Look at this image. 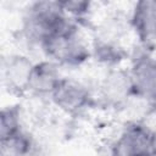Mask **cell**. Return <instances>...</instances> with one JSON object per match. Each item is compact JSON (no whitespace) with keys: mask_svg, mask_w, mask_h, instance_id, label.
Here are the masks:
<instances>
[{"mask_svg":"<svg viewBox=\"0 0 156 156\" xmlns=\"http://www.w3.org/2000/svg\"><path fill=\"white\" fill-rule=\"evenodd\" d=\"M129 23L140 44L145 48L152 46L156 43V0L136 1Z\"/></svg>","mask_w":156,"mask_h":156,"instance_id":"ba28073f","label":"cell"},{"mask_svg":"<svg viewBox=\"0 0 156 156\" xmlns=\"http://www.w3.org/2000/svg\"><path fill=\"white\" fill-rule=\"evenodd\" d=\"M152 156H156V152H154V155H152Z\"/></svg>","mask_w":156,"mask_h":156,"instance_id":"9a60e30c","label":"cell"},{"mask_svg":"<svg viewBox=\"0 0 156 156\" xmlns=\"http://www.w3.org/2000/svg\"><path fill=\"white\" fill-rule=\"evenodd\" d=\"M151 129L141 121L129 122L110 147V156H152Z\"/></svg>","mask_w":156,"mask_h":156,"instance_id":"3957f363","label":"cell"},{"mask_svg":"<svg viewBox=\"0 0 156 156\" xmlns=\"http://www.w3.org/2000/svg\"><path fill=\"white\" fill-rule=\"evenodd\" d=\"M151 146L154 152H156V129L151 130Z\"/></svg>","mask_w":156,"mask_h":156,"instance_id":"5bb4252c","label":"cell"},{"mask_svg":"<svg viewBox=\"0 0 156 156\" xmlns=\"http://www.w3.org/2000/svg\"><path fill=\"white\" fill-rule=\"evenodd\" d=\"M99 95L105 105L123 108L134 96L129 69L121 66L107 68L99 84Z\"/></svg>","mask_w":156,"mask_h":156,"instance_id":"277c9868","label":"cell"},{"mask_svg":"<svg viewBox=\"0 0 156 156\" xmlns=\"http://www.w3.org/2000/svg\"><path fill=\"white\" fill-rule=\"evenodd\" d=\"M61 5L65 13L76 22L84 20L90 13L93 6L90 1H82V0H65L61 1Z\"/></svg>","mask_w":156,"mask_h":156,"instance_id":"4fadbf2b","label":"cell"},{"mask_svg":"<svg viewBox=\"0 0 156 156\" xmlns=\"http://www.w3.org/2000/svg\"><path fill=\"white\" fill-rule=\"evenodd\" d=\"M34 141L29 133L21 130L9 138L0 139V156H30Z\"/></svg>","mask_w":156,"mask_h":156,"instance_id":"8fae6325","label":"cell"},{"mask_svg":"<svg viewBox=\"0 0 156 156\" xmlns=\"http://www.w3.org/2000/svg\"><path fill=\"white\" fill-rule=\"evenodd\" d=\"M63 11L61 1H34L29 4L22 18V34L24 39L40 48L41 43L63 30L76 26Z\"/></svg>","mask_w":156,"mask_h":156,"instance_id":"6da1fadb","label":"cell"},{"mask_svg":"<svg viewBox=\"0 0 156 156\" xmlns=\"http://www.w3.org/2000/svg\"><path fill=\"white\" fill-rule=\"evenodd\" d=\"M50 100L60 111L67 115H77L91 106L93 95L85 83L65 77L50 96Z\"/></svg>","mask_w":156,"mask_h":156,"instance_id":"5b68a950","label":"cell"},{"mask_svg":"<svg viewBox=\"0 0 156 156\" xmlns=\"http://www.w3.org/2000/svg\"><path fill=\"white\" fill-rule=\"evenodd\" d=\"M33 66L34 61L23 54H11L2 60V84L9 93L16 95L28 93V84Z\"/></svg>","mask_w":156,"mask_h":156,"instance_id":"52a82bcc","label":"cell"},{"mask_svg":"<svg viewBox=\"0 0 156 156\" xmlns=\"http://www.w3.org/2000/svg\"><path fill=\"white\" fill-rule=\"evenodd\" d=\"M129 74L134 95L147 100L156 107V58L145 49L132 58Z\"/></svg>","mask_w":156,"mask_h":156,"instance_id":"8992f818","label":"cell"},{"mask_svg":"<svg viewBox=\"0 0 156 156\" xmlns=\"http://www.w3.org/2000/svg\"><path fill=\"white\" fill-rule=\"evenodd\" d=\"M23 129L22 110L20 105H9L2 107L0 113V139L9 138Z\"/></svg>","mask_w":156,"mask_h":156,"instance_id":"7c38bea8","label":"cell"},{"mask_svg":"<svg viewBox=\"0 0 156 156\" xmlns=\"http://www.w3.org/2000/svg\"><path fill=\"white\" fill-rule=\"evenodd\" d=\"M40 50L60 67H79L91 58V48L79 34L78 24L45 39Z\"/></svg>","mask_w":156,"mask_h":156,"instance_id":"7a4b0ae2","label":"cell"},{"mask_svg":"<svg viewBox=\"0 0 156 156\" xmlns=\"http://www.w3.org/2000/svg\"><path fill=\"white\" fill-rule=\"evenodd\" d=\"M91 57L100 65L107 68L121 66V62L127 57V51L117 41L95 37L90 45Z\"/></svg>","mask_w":156,"mask_h":156,"instance_id":"30bf717a","label":"cell"},{"mask_svg":"<svg viewBox=\"0 0 156 156\" xmlns=\"http://www.w3.org/2000/svg\"><path fill=\"white\" fill-rule=\"evenodd\" d=\"M60 68L61 67L57 63L48 58L34 62L29 78L28 93L39 98H50L61 80L65 78L61 74Z\"/></svg>","mask_w":156,"mask_h":156,"instance_id":"9c48e42d","label":"cell"}]
</instances>
